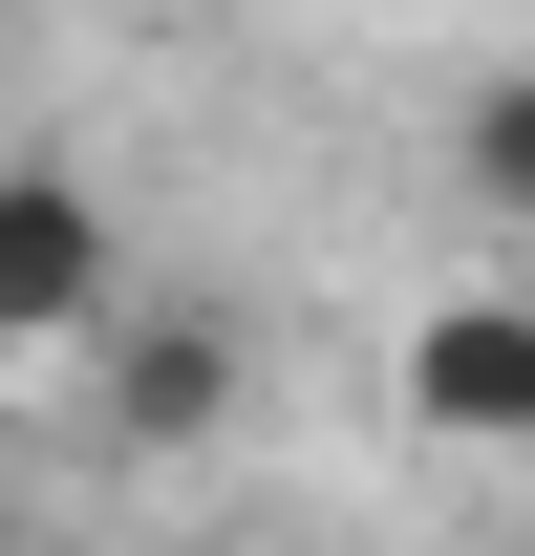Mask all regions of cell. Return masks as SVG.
<instances>
[{
	"label": "cell",
	"mask_w": 535,
	"mask_h": 556,
	"mask_svg": "<svg viewBox=\"0 0 535 556\" xmlns=\"http://www.w3.org/2000/svg\"><path fill=\"white\" fill-rule=\"evenodd\" d=\"M65 386H86V450L194 471V450H236V407H258V321H236L214 278H129V321H108Z\"/></svg>",
	"instance_id": "cell-1"
},
{
	"label": "cell",
	"mask_w": 535,
	"mask_h": 556,
	"mask_svg": "<svg viewBox=\"0 0 535 556\" xmlns=\"http://www.w3.org/2000/svg\"><path fill=\"white\" fill-rule=\"evenodd\" d=\"M129 321V214L65 150H0V364H86Z\"/></svg>",
	"instance_id": "cell-2"
},
{
	"label": "cell",
	"mask_w": 535,
	"mask_h": 556,
	"mask_svg": "<svg viewBox=\"0 0 535 556\" xmlns=\"http://www.w3.org/2000/svg\"><path fill=\"white\" fill-rule=\"evenodd\" d=\"M386 386H407V428H428L450 471H535V300H514V278H471V300H428Z\"/></svg>",
	"instance_id": "cell-3"
},
{
	"label": "cell",
	"mask_w": 535,
	"mask_h": 556,
	"mask_svg": "<svg viewBox=\"0 0 535 556\" xmlns=\"http://www.w3.org/2000/svg\"><path fill=\"white\" fill-rule=\"evenodd\" d=\"M450 193L493 214V236H535V65H493V86L450 108Z\"/></svg>",
	"instance_id": "cell-4"
},
{
	"label": "cell",
	"mask_w": 535,
	"mask_h": 556,
	"mask_svg": "<svg viewBox=\"0 0 535 556\" xmlns=\"http://www.w3.org/2000/svg\"><path fill=\"white\" fill-rule=\"evenodd\" d=\"M172 22H236V0H172Z\"/></svg>",
	"instance_id": "cell-5"
}]
</instances>
